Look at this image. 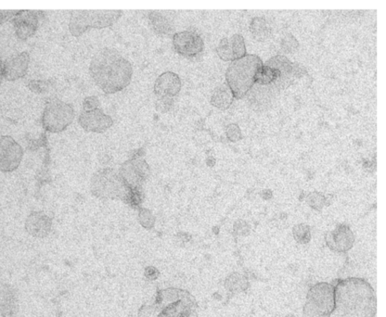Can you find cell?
Wrapping results in <instances>:
<instances>
[{"label":"cell","instance_id":"1","mask_svg":"<svg viewBox=\"0 0 386 317\" xmlns=\"http://www.w3.org/2000/svg\"><path fill=\"white\" fill-rule=\"evenodd\" d=\"M89 73L95 84L107 95H113L130 85L133 68L117 49L105 48L93 57Z\"/></svg>","mask_w":386,"mask_h":317},{"label":"cell","instance_id":"2","mask_svg":"<svg viewBox=\"0 0 386 317\" xmlns=\"http://www.w3.org/2000/svg\"><path fill=\"white\" fill-rule=\"evenodd\" d=\"M333 317H375L377 300L374 289L363 279L347 278L334 287Z\"/></svg>","mask_w":386,"mask_h":317},{"label":"cell","instance_id":"3","mask_svg":"<svg viewBox=\"0 0 386 317\" xmlns=\"http://www.w3.org/2000/svg\"><path fill=\"white\" fill-rule=\"evenodd\" d=\"M263 66L260 58L254 55H246L230 63L226 79L234 97L240 99L246 95L256 82Z\"/></svg>","mask_w":386,"mask_h":317},{"label":"cell","instance_id":"4","mask_svg":"<svg viewBox=\"0 0 386 317\" xmlns=\"http://www.w3.org/2000/svg\"><path fill=\"white\" fill-rule=\"evenodd\" d=\"M121 10H75L71 12L69 29L74 36H80L88 30L105 29L122 16Z\"/></svg>","mask_w":386,"mask_h":317},{"label":"cell","instance_id":"5","mask_svg":"<svg viewBox=\"0 0 386 317\" xmlns=\"http://www.w3.org/2000/svg\"><path fill=\"white\" fill-rule=\"evenodd\" d=\"M334 286L319 283L308 291L303 317H330L335 308Z\"/></svg>","mask_w":386,"mask_h":317},{"label":"cell","instance_id":"6","mask_svg":"<svg viewBox=\"0 0 386 317\" xmlns=\"http://www.w3.org/2000/svg\"><path fill=\"white\" fill-rule=\"evenodd\" d=\"M93 193L99 196L113 198L115 196L131 198L134 190L128 187L117 172L104 169L96 173L93 178Z\"/></svg>","mask_w":386,"mask_h":317},{"label":"cell","instance_id":"7","mask_svg":"<svg viewBox=\"0 0 386 317\" xmlns=\"http://www.w3.org/2000/svg\"><path fill=\"white\" fill-rule=\"evenodd\" d=\"M75 117L71 105L56 100L46 108L43 116V124L46 131L58 133L66 130Z\"/></svg>","mask_w":386,"mask_h":317},{"label":"cell","instance_id":"8","mask_svg":"<svg viewBox=\"0 0 386 317\" xmlns=\"http://www.w3.org/2000/svg\"><path fill=\"white\" fill-rule=\"evenodd\" d=\"M172 43L176 52L187 58L200 55L204 46L201 36L194 31H189L174 33Z\"/></svg>","mask_w":386,"mask_h":317},{"label":"cell","instance_id":"9","mask_svg":"<svg viewBox=\"0 0 386 317\" xmlns=\"http://www.w3.org/2000/svg\"><path fill=\"white\" fill-rule=\"evenodd\" d=\"M149 171V166L145 160L134 158L122 164L120 175L128 187L132 190H137L138 186L146 180Z\"/></svg>","mask_w":386,"mask_h":317},{"label":"cell","instance_id":"10","mask_svg":"<svg viewBox=\"0 0 386 317\" xmlns=\"http://www.w3.org/2000/svg\"><path fill=\"white\" fill-rule=\"evenodd\" d=\"M23 150L11 136L0 138V171L16 170L22 160Z\"/></svg>","mask_w":386,"mask_h":317},{"label":"cell","instance_id":"11","mask_svg":"<svg viewBox=\"0 0 386 317\" xmlns=\"http://www.w3.org/2000/svg\"><path fill=\"white\" fill-rule=\"evenodd\" d=\"M78 122L85 131L98 134L107 131L113 124L112 118L100 108L83 111Z\"/></svg>","mask_w":386,"mask_h":317},{"label":"cell","instance_id":"12","mask_svg":"<svg viewBox=\"0 0 386 317\" xmlns=\"http://www.w3.org/2000/svg\"><path fill=\"white\" fill-rule=\"evenodd\" d=\"M325 242L332 251L345 252L353 248L355 236L350 226L342 224L326 234Z\"/></svg>","mask_w":386,"mask_h":317},{"label":"cell","instance_id":"13","mask_svg":"<svg viewBox=\"0 0 386 317\" xmlns=\"http://www.w3.org/2000/svg\"><path fill=\"white\" fill-rule=\"evenodd\" d=\"M217 53L224 61H234L246 55V48L244 38L235 34L230 38H224L218 44Z\"/></svg>","mask_w":386,"mask_h":317},{"label":"cell","instance_id":"14","mask_svg":"<svg viewBox=\"0 0 386 317\" xmlns=\"http://www.w3.org/2000/svg\"><path fill=\"white\" fill-rule=\"evenodd\" d=\"M182 80L179 75L168 71L161 74L154 84V94L158 97H174L182 90Z\"/></svg>","mask_w":386,"mask_h":317},{"label":"cell","instance_id":"15","mask_svg":"<svg viewBox=\"0 0 386 317\" xmlns=\"http://www.w3.org/2000/svg\"><path fill=\"white\" fill-rule=\"evenodd\" d=\"M30 57L27 53L9 59L4 65V76L9 81H14L23 77L27 72Z\"/></svg>","mask_w":386,"mask_h":317},{"label":"cell","instance_id":"16","mask_svg":"<svg viewBox=\"0 0 386 317\" xmlns=\"http://www.w3.org/2000/svg\"><path fill=\"white\" fill-rule=\"evenodd\" d=\"M25 226L30 235L44 237L50 232L51 220L43 212H35L29 215Z\"/></svg>","mask_w":386,"mask_h":317},{"label":"cell","instance_id":"17","mask_svg":"<svg viewBox=\"0 0 386 317\" xmlns=\"http://www.w3.org/2000/svg\"><path fill=\"white\" fill-rule=\"evenodd\" d=\"M35 11H18L16 16L15 26L18 36L25 40L36 30L38 18Z\"/></svg>","mask_w":386,"mask_h":317},{"label":"cell","instance_id":"18","mask_svg":"<svg viewBox=\"0 0 386 317\" xmlns=\"http://www.w3.org/2000/svg\"><path fill=\"white\" fill-rule=\"evenodd\" d=\"M148 18L154 31L160 36H169L174 31V24L163 12L152 11L150 12Z\"/></svg>","mask_w":386,"mask_h":317},{"label":"cell","instance_id":"19","mask_svg":"<svg viewBox=\"0 0 386 317\" xmlns=\"http://www.w3.org/2000/svg\"><path fill=\"white\" fill-rule=\"evenodd\" d=\"M234 94L229 87L224 84L216 88L211 98V104L217 109L222 110L228 109L234 102Z\"/></svg>","mask_w":386,"mask_h":317},{"label":"cell","instance_id":"20","mask_svg":"<svg viewBox=\"0 0 386 317\" xmlns=\"http://www.w3.org/2000/svg\"><path fill=\"white\" fill-rule=\"evenodd\" d=\"M250 30L257 41H266L271 32L269 24L262 18H255L251 22Z\"/></svg>","mask_w":386,"mask_h":317},{"label":"cell","instance_id":"21","mask_svg":"<svg viewBox=\"0 0 386 317\" xmlns=\"http://www.w3.org/2000/svg\"><path fill=\"white\" fill-rule=\"evenodd\" d=\"M293 238L301 245L310 243L312 235L310 225L302 223L295 225L293 228Z\"/></svg>","mask_w":386,"mask_h":317},{"label":"cell","instance_id":"22","mask_svg":"<svg viewBox=\"0 0 386 317\" xmlns=\"http://www.w3.org/2000/svg\"><path fill=\"white\" fill-rule=\"evenodd\" d=\"M306 201L308 207L317 211L323 210L325 206H328V203H330L324 194L318 192H313L308 194Z\"/></svg>","mask_w":386,"mask_h":317},{"label":"cell","instance_id":"23","mask_svg":"<svg viewBox=\"0 0 386 317\" xmlns=\"http://www.w3.org/2000/svg\"><path fill=\"white\" fill-rule=\"evenodd\" d=\"M228 283H229L231 288H236V289L243 290L248 288L247 278L239 274L231 275L229 279Z\"/></svg>","mask_w":386,"mask_h":317},{"label":"cell","instance_id":"24","mask_svg":"<svg viewBox=\"0 0 386 317\" xmlns=\"http://www.w3.org/2000/svg\"><path fill=\"white\" fill-rule=\"evenodd\" d=\"M174 99L172 97H158L155 107L161 113L169 112L174 107Z\"/></svg>","mask_w":386,"mask_h":317},{"label":"cell","instance_id":"25","mask_svg":"<svg viewBox=\"0 0 386 317\" xmlns=\"http://www.w3.org/2000/svg\"><path fill=\"white\" fill-rule=\"evenodd\" d=\"M298 46V42L291 34L286 36L281 45L283 50H286V53H293L295 50H297Z\"/></svg>","mask_w":386,"mask_h":317},{"label":"cell","instance_id":"26","mask_svg":"<svg viewBox=\"0 0 386 317\" xmlns=\"http://www.w3.org/2000/svg\"><path fill=\"white\" fill-rule=\"evenodd\" d=\"M226 136L231 142H237L241 139V133L239 127L233 124L227 127Z\"/></svg>","mask_w":386,"mask_h":317},{"label":"cell","instance_id":"27","mask_svg":"<svg viewBox=\"0 0 386 317\" xmlns=\"http://www.w3.org/2000/svg\"><path fill=\"white\" fill-rule=\"evenodd\" d=\"M100 101L96 96H90L83 101V111H90L98 109Z\"/></svg>","mask_w":386,"mask_h":317},{"label":"cell","instance_id":"28","mask_svg":"<svg viewBox=\"0 0 386 317\" xmlns=\"http://www.w3.org/2000/svg\"><path fill=\"white\" fill-rule=\"evenodd\" d=\"M18 11H0V23L7 20L11 16L16 14Z\"/></svg>","mask_w":386,"mask_h":317},{"label":"cell","instance_id":"29","mask_svg":"<svg viewBox=\"0 0 386 317\" xmlns=\"http://www.w3.org/2000/svg\"><path fill=\"white\" fill-rule=\"evenodd\" d=\"M157 271L156 270V269H154V268H149L147 269V276L150 278H155V276H157Z\"/></svg>","mask_w":386,"mask_h":317},{"label":"cell","instance_id":"30","mask_svg":"<svg viewBox=\"0 0 386 317\" xmlns=\"http://www.w3.org/2000/svg\"><path fill=\"white\" fill-rule=\"evenodd\" d=\"M4 77V65L1 60H0V84H1Z\"/></svg>","mask_w":386,"mask_h":317}]
</instances>
